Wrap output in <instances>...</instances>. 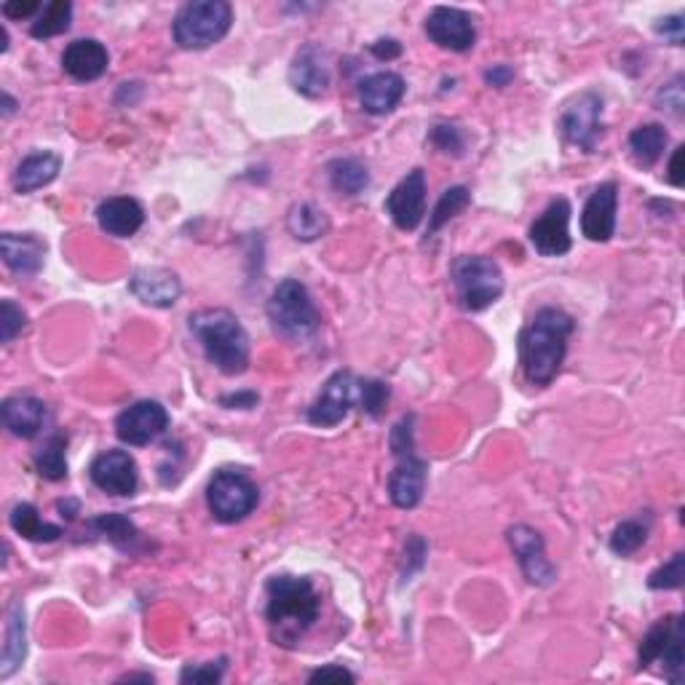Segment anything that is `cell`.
<instances>
[{
  "instance_id": "cell-44",
  "label": "cell",
  "mask_w": 685,
  "mask_h": 685,
  "mask_svg": "<svg viewBox=\"0 0 685 685\" xmlns=\"http://www.w3.org/2000/svg\"><path fill=\"white\" fill-rule=\"evenodd\" d=\"M308 683H357V675L340 664H327L313 670L311 675H308Z\"/></svg>"
},
{
  "instance_id": "cell-11",
  "label": "cell",
  "mask_w": 685,
  "mask_h": 685,
  "mask_svg": "<svg viewBox=\"0 0 685 685\" xmlns=\"http://www.w3.org/2000/svg\"><path fill=\"white\" fill-rule=\"evenodd\" d=\"M506 539L517 557L519 568H522L525 579L533 586H552L557 579V568L550 557H546V544L541 539L539 530H533L530 525H514L506 530Z\"/></svg>"
},
{
  "instance_id": "cell-7",
  "label": "cell",
  "mask_w": 685,
  "mask_h": 685,
  "mask_svg": "<svg viewBox=\"0 0 685 685\" xmlns=\"http://www.w3.org/2000/svg\"><path fill=\"white\" fill-rule=\"evenodd\" d=\"M683 641L685 626L683 616L672 613L656 621L648 632H645L641 643V654H637V664L641 670H648L650 664H664V677L672 685L685 683V659H683Z\"/></svg>"
},
{
  "instance_id": "cell-40",
  "label": "cell",
  "mask_w": 685,
  "mask_h": 685,
  "mask_svg": "<svg viewBox=\"0 0 685 685\" xmlns=\"http://www.w3.org/2000/svg\"><path fill=\"white\" fill-rule=\"evenodd\" d=\"M388 402V386L380 380H359V404L367 415L378 418Z\"/></svg>"
},
{
  "instance_id": "cell-28",
  "label": "cell",
  "mask_w": 685,
  "mask_h": 685,
  "mask_svg": "<svg viewBox=\"0 0 685 685\" xmlns=\"http://www.w3.org/2000/svg\"><path fill=\"white\" fill-rule=\"evenodd\" d=\"M667 140H670V137H667V131L661 124H643V127H637L630 134L632 158H635L641 167L650 169L656 161H659L661 153H664Z\"/></svg>"
},
{
  "instance_id": "cell-18",
  "label": "cell",
  "mask_w": 685,
  "mask_h": 685,
  "mask_svg": "<svg viewBox=\"0 0 685 685\" xmlns=\"http://www.w3.org/2000/svg\"><path fill=\"white\" fill-rule=\"evenodd\" d=\"M289 83L298 94L308 100H319L329 89V62L322 46L308 43L295 54L293 67H289Z\"/></svg>"
},
{
  "instance_id": "cell-25",
  "label": "cell",
  "mask_w": 685,
  "mask_h": 685,
  "mask_svg": "<svg viewBox=\"0 0 685 685\" xmlns=\"http://www.w3.org/2000/svg\"><path fill=\"white\" fill-rule=\"evenodd\" d=\"M404 89L408 86H404V78L399 73H375L359 86V102L370 116H386L402 102Z\"/></svg>"
},
{
  "instance_id": "cell-3",
  "label": "cell",
  "mask_w": 685,
  "mask_h": 685,
  "mask_svg": "<svg viewBox=\"0 0 685 685\" xmlns=\"http://www.w3.org/2000/svg\"><path fill=\"white\" fill-rule=\"evenodd\" d=\"M191 333L220 373L242 375L249 367V335L228 308H204L193 313Z\"/></svg>"
},
{
  "instance_id": "cell-36",
  "label": "cell",
  "mask_w": 685,
  "mask_h": 685,
  "mask_svg": "<svg viewBox=\"0 0 685 685\" xmlns=\"http://www.w3.org/2000/svg\"><path fill=\"white\" fill-rule=\"evenodd\" d=\"M645 541H648V525H643L641 519H624V522L616 525L613 535H610V550L621 557H630L641 550Z\"/></svg>"
},
{
  "instance_id": "cell-21",
  "label": "cell",
  "mask_w": 685,
  "mask_h": 685,
  "mask_svg": "<svg viewBox=\"0 0 685 685\" xmlns=\"http://www.w3.org/2000/svg\"><path fill=\"white\" fill-rule=\"evenodd\" d=\"M107 65H111V54L100 41L94 38H81V41H73L62 54V67L70 78L76 81L89 83L96 78L105 76Z\"/></svg>"
},
{
  "instance_id": "cell-41",
  "label": "cell",
  "mask_w": 685,
  "mask_h": 685,
  "mask_svg": "<svg viewBox=\"0 0 685 685\" xmlns=\"http://www.w3.org/2000/svg\"><path fill=\"white\" fill-rule=\"evenodd\" d=\"M431 145L442 153H453V156H461L464 153V134H461L458 127H450V124H437L431 129Z\"/></svg>"
},
{
  "instance_id": "cell-15",
  "label": "cell",
  "mask_w": 685,
  "mask_h": 685,
  "mask_svg": "<svg viewBox=\"0 0 685 685\" xmlns=\"http://www.w3.org/2000/svg\"><path fill=\"white\" fill-rule=\"evenodd\" d=\"M386 212L399 231H415L426 215V175L413 169L386 198Z\"/></svg>"
},
{
  "instance_id": "cell-14",
  "label": "cell",
  "mask_w": 685,
  "mask_h": 685,
  "mask_svg": "<svg viewBox=\"0 0 685 685\" xmlns=\"http://www.w3.org/2000/svg\"><path fill=\"white\" fill-rule=\"evenodd\" d=\"M570 204L568 198H555L544 215L530 225V244L539 255L559 257L570 253Z\"/></svg>"
},
{
  "instance_id": "cell-43",
  "label": "cell",
  "mask_w": 685,
  "mask_h": 685,
  "mask_svg": "<svg viewBox=\"0 0 685 685\" xmlns=\"http://www.w3.org/2000/svg\"><path fill=\"white\" fill-rule=\"evenodd\" d=\"M656 105L661 111H670L672 116H683V107H685V94H683V76H675L664 89L656 94Z\"/></svg>"
},
{
  "instance_id": "cell-30",
  "label": "cell",
  "mask_w": 685,
  "mask_h": 685,
  "mask_svg": "<svg viewBox=\"0 0 685 685\" xmlns=\"http://www.w3.org/2000/svg\"><path fill=\"white\" fill-rule=\"evenodd\" d=\"M327 175L335 191L346 193V196H359L370 185V169L359 158H335L329 161Z\"/></svg>"
},
{
  "instance_id": "cell-45",
  "label": "cell",
  "mask_w": 685,
  "mask_h": 685,
  "mask_svg": "<svg viewBox=\"0 0 685 685\" xmlns=\"http://www.w3.org/2000/svg\"><path fill=\"white\" fill-rule=\"evenodd\" d=\"M683 16H664V20H659V25H656V33L664 36L672 46H683Z\"/></svg>"
},
{
  "instance_id": "cell-4",
  "label": "cell",
  "mask_w": 685,
  "mask_h": 685,
  "mask_svg": "<svg viewBox=\"0 0 685 685\" xmlns=\"http://www.w3.org/2000/svg\"><path fill=\"white\" fill-rule=\"evenodd\" d=\"M266 311L273 329L287 340H308L322 327L319 308L313 306L306 284H300L298 279H284L271 293Z\"/></svg>"
},
{
  "instance_id": "cell-10",
  "label": "cell",
  "mask_w": 685,
  "mask_h": 685,
  "mask_svg": "<svg viewBox=\"0 0 685 685\" xmlns=\"http://www.w3.org/2000/svg\"><path fill=\"white\" fill-rule=\"evenodd\" d=\"M359 402V380L353 378V373L348 370H338L327 384L319 391L316 402L308 410V421L313 426L322 428H333L342 424L351 413L353 404Z\"/></svg>"
},
{
  "instance_id": "cell-24",
  "label": "cell",
  "mask_w": 685,
  "mask_h": 685,
  "mask_svg": "<svg viewBox=\"0 0 685 685\" xmlns=\"http://www.w3.org/2000/svg\"><path fill=\"white\" fill-rule=\"evenodd\" d=\"M96 222H100V228L107 236L129 238L134 236L142 228V222H145V209H142V204L137 202V198L113 196L100 204V209H96Z\"/></svg>"
},
{
  "instance_id": "cell-6",
  "label": "cell",
  "mask_w": 685,
  "mask_h": 685,
  "mask_svg": "<svg viewBox=\"0 0 685 685\" xmlns=\"http://www.w3.org/2000/svg\"><path fill=\"white\" fill-rule=\"evenodd\" d=\"M450 279L458 293L461 306L477 313L493 306L504 295V273L493 257L461 255L450 266Z\"/></svg>"
},
{
  "instance_id": "cell-8",
  "label": "cell",
  "mask_w": 685,
  "mask_h": 685,
  "mask_svg": "<svg viewBox=\"0 0 685 685\" xmlns=\"http://www.w3.org/2000/svg\"><path fill=\"white\" fill-rule=\"evenodd\" d=\"M260 490L247 471L242 469H220L209 479L207 504L217 522H242L257 509Z\"/></svg>"
},
{
  "instance_id": "cell-50",
  "label": "cell",
  "mask_w": 685,
  "mask_h": 685,
  "mask_svg": "<svg viewBox=\"0 0 685 685\" xmlns=\"http://www.w3.org/2000/svg\"><path fill=\"white\" fill-rule=\"evenodd\" d=\"M683 151H685V147H677L675 156H672V161H670V175H667V177H670V182H672V185H675V188H681V185H683V169H681Z\"/></svg>"
},
{
  "instance_id": "cell-39",
  "label": "cell",
  "mask_w": 685,
  "mask_h": 685,
  "mask_svg": "<svg viewBox=\"0 0 685 685\" xmlns=\"http://www.w3.org/2000/svg\"><path fill=\"white\" fill-rule=\"evenodd\" d=\"M27 327V313L14 300L0 302V342H11Z\"/></svg>"
},
{
  "instance_id": "cell-29",
  "label": "cell",
  "mask_w": 685,
  "mask_h": 685,
  "mask_svg": "<svg viewBox=\"0 0 685 685\" xmlns=\"http://www.w3.org/2000/svg\"><path fill=\"white\" fill-rule=\"evenodd\" d=\"M287 228L298 242H316L327 233L329 220L324 215V209H319L316 204L311 202H302L295 204L287 215Z\"/></svg>"
},
{
  "instance_id": "cell-16",
  "label": "cell",
  "mask_w": 685,
  "mask_h": 685,
  "mask_svg": "<svg viewBox=\"0 0 685 685\" xmlns=\"http://www.w3.org/2000/svg\"><path fill=\"white\" fill-rule=\"evenodd\" d=\"M91 482L107 495H134L140 484V471L137 461L127 450H105L91 464Z\"/></svg>"
},
{
  "instance_id": "cell-52",
  "label": "cell",
  "mask_w": 685,
  "mask_h": 685,
  "mask_svg": "<svg viewBox=\"0 0 685 685\" xmlns=\"http://www.w3.org/2000/svg\"><path fill=\"white\" fill-rule=\"evenodd\" d=\"M3 105H5V107H3L5 116H11V113H14V107H16V102L11 100V94H5V91H3Z\"/></svg>"
},
{
  "instance_id": "cell-22",
  "label": "cell",
  "mask_w": 685,
  "mask_h": 685,
  "mask_svg": "<svg viewBox=\"0 0 685 685\" xmlns=\"http://www.w3.org/2000/svg\"><path fill=\"white\" fill-rule=\"evenodd\" d=\"M0 413H3L5 428H9L14 437L33 439L43 428L49 410H46L43 399L33 397V393H16V397L5 399Z\"/></svg>"
},
{
  "instance_id": "cell-35",
  "label": "cell",
  "mask_w": 685,
  "mask_h": 685,
  "mask_svg": "<svg viewBox=\"0 0 685 685\" xmlns=\"http://www.w3.org/2000/svg\"><path fill=\"white\" fill-rule=\"evenodd\" d=\"M469 204H471L469 188H464V185L448 188V191L442 193V198L437 202V207H434L431 220H428V236H434V233H437L439 228L444 225V222H450L453 217H458L466 207H469Z\"/></svg>"
},
{
  "instance_id": "cell-46",
  "label": "cell",
  "mask_w": 685,
  "mask_h": 685,
  "mask_svg": "<svg viewBox=\"0 0 685 685\" xmlns=\"http://www.w3.org/2000/svg\"><path fill=\"white\" fill-rule=\"evenodd\" d=\"M257 402H260V397H257L255 391H238V393H225V397L220 399L222 408L228 410H253L257 408Z\"/></svg>"
},
{
  "instance_id": "cell-27",
  "label": "cell",
  "mask_w": 685,
  "mask_h": 685,
  "mask_svg": "<svg viewBox=\"0 0 685 685\" xmlns=\"http://www.w3.org/2000/svg\"><path fill=\"white\" fill-rule=\"evenodd\" d=\"M62 169V158L51 151H36L27 158H22V164L16 167L14 175V188L20 193H33L38 188H46L49 182L56 180Z\"/></svg>"
},
{
  "instance_id": "cell-23",
  "label": "cell",
  "mask_w": 685,
  "mask_h": 685,
  "mask_svg": "<svg viewBox=\"0 0 685 685\" xmlns=\"http://www.w3.org/2000/svg\"><path fill=\"white\" fill-rule=\"evenodd\" d=\"M3 262L20 276H36L43 268L46 244L36 233H3L0 236Z\"/></svg>"
},
{
  "instance_id": "cell-20",
  "label": "cell",
  "mask_w": 685,
  "mask_h": 685,
  "mask_svg": "<svg viewBox=\"0 0 685 685\" xmlns=\"http://www.w3.org/2000/svg\"><path fill=\"white\" fill-rule=\"evenodd\" d=\"M428 479V464L424 458H418L415 453L399 455L397 469L388 477V495H391V504L399 509H415L424 499Z\"/></svg>"
},
{
  "instance_id": "cell-17",
  "label": "cell",
  "mask_w": 685,
  "mask_h": 685,
  "mask_svg": "<svg viewBox=\"0 0 685 685\" xmlns=\"http://www.w3.org/2000/svg\"><path fill=\"white\" fill-rule=\"evenodd\" d=\"M616 212H619V185L613 180L603 182L581 212V233L595 244L610 242L616 233Z\"/></svg>"
},
{
  "instance_id": "cell-47",
  "label": "cell",
  "mask_w": 685,
  "mask_h": 685,
  "mask_svg": "<svg viewBox=\"0 0 685 685\" xmlns=\"http://www.w3.org/2000/svg\"><path fill=\"white\" fill-rule=\"evenodd\" d=\"M43 5L36 3V0H27V3H3V16H9V20H27V16H33L36 11H41Z\"/></svg>"
},
{
  "instance_id": "cell-13",
  "label": "cell",
  "mask_w": 685,
  "mask_h": 685,
  "mask_svg": "<svg viewBox=\"0 0 685 685\" xmlns=\"http://www.w3.org/2000/svg\"><path fill=\"white\" fill-rule=\"evenodd\" d=\"M426 36L428 41L437 43L444 51H469L477 41V27L466 11L450 9V5H437L426 16Z\"/></svg>"
},
{
  "instance_id": "cell-32",
  "label": "cell",
  "mask_w": 685,
  "mask_h": 685,
  "mask_svg": "<svg viewBox=\"0 0 685 685\" xmlns=\"http://www.w3.org/2000/svg\"><path fill=\"white\" fill-rule=\"evenodd\" d=\"M11 528H14L22 539L46 541V544H51V541H56L62 535V528L43 522L41 514H38L33 504H16L14 509H11Z\"/></svg>"
},
{
  "instance_id": "cell-49",
  "label": "cell",
  "mask_w": 685,
  "mask_h": 685,
  "mask_svg": "<svg viewBox=\"0 0 685 685\" xmlns=\"http://www.w3.org/2000/svg\"><path fill=\"white\" fill-rule=\"evenodd\" d=\"M373 54L378 56V60H397L399 54H402V43L393 41V38H384V41H375L373 43Z\"/></svg>"
},
{
  "instance_id": "cell-34",
  "label": "cell",
  "mask_w": 685,
  "mask_h": 685,
  "mask_svg": "<svg viewBox=\"0 0 685 685\" xmlns=\"http://www.w3.org/2000/svg\"><path fill=\"white\" fill-rule=\"evenodd\" d=\"M67 437L65 434H54V437L46 439V444L36 453V469L43 479L49 482H60L67 477Z\"/></svg>"
},
{
  "instance_id": "cell-5",
  "label": "cell",
  "mask_w": 685,
  "mask_h": 685,
  "mask_svg": "<svg viewBox=\"0 0 685 685\" xmlns=\"http://www.w3.org/2000/svg\"><path fill=\"white\" fill-rule=\"evenodd\" d=\"M233 25V9L225 0H196L177 11L175 41L185 51H204L220 43Z\"/></svg>"
},
{
  "instance_id": "cell-12",
  "label": "cell",
  "mask_w": 685,
  "mask_h": 685,
  "mask_svg": "<svg viewBox=\"0 0 685 685\" xmlns=\"http://www.w3.org/2000/svg\"><path fill=\"white\" fill-rule=\"evenodd\" d=\"M167 426L169 413L156 399H140L116 418L118 439L131 444V448H145V444L156 442L167 431Z\"/></svg>"
},
{
  "instance_id": "cell-51",
  "label": "cell",
  "mask_w": 685,
  "mask_h": 685,
  "mask_svg": "<svg viewBox=\"0 0 685 685\" xmlns=\"http://www.w3.org/2000/svg\"><path fill=\"white\" fill-rule=\"evenodd\" d=\"M134 681H140V683H153V675H124L121 677V683H134Z\"/></svg>"
},
{
  "instance_id": "cell-37",
  "label": "cell",
  "mask_w": 685,
  "mask_h": 685,
  "mask_svg": "<svg viewBox=\"0 0 685 685\" xmlns=\"http://www.w3.org/2000/svg\"><path fill=\"white\" fill-rule=\"evenodd\" d=\"M683 565H685L683 552L672 555L670 563H664L659 570H654V573H650V579H648L650 590H681L683 581H685Z\"/></svg>"
},
{
  "instance_id": "cell-19",
  "label": "cell",
  "mask_w": 685,
  "mask_h": 685,
  "mask_svg": "<svg viewBox=\"0 0 685 685\" xmlns=\"http://www.w3.org/2000/svg\"><path fill=\"white\" fill-rule=\"evenodd\" d=\"M129 289L137 300L153 308H171L182 295L180 276L169 268H140L131 273Z\"/></svg>"
},
{
  "instance_id": "cell-9",
  "label": "cell",
  "mask_w": 685,
  "mask_h": 685,
  "mask_svg": "<svg viewBox=\"0 0 685 685\" xmlns=\"http://www.w3.org/2000/svg\"><path fill=\"white\" fill-rule=\"evenodd\" d=\"M599 118H603V96L597 91H581L565 107L563 118H559V129H563V137L570 145L592 153L597 145L599 131H603Z\"/></svg>"
},
{
  "instance_id": "cell-42",
  "label": "cell",
  "mask_w": 685,
  "mask_h": 685,
  "mask_svg": "<svg viewBox=\"0 0 685 685\" xmlns=\"http://www.w3.org/2000/svg\"><path fill=\"white\" fill-rule=\"evenodd\" d=\"M426 555H428V546L426 541L421 539L418 533H413L408 539V544H404V563H402V579L408 581L410 576L418 573L421 568H424L426 563Z\"/></svg>"
},
{
  "instance_id": "cell-33",
  "label": "cell",
  "mask_w": 685,
  "mask_h": 685,
  "mask_svg": "<svg viewBox=\"0 0 685 685\" xmlns=\"http://www.w3.org/2000/svg\"><path fill=\"white\" fill-rule=\"evenodd\" d=\"M73 22V3L70 0H51L41 9L38 20L33 22L30 36L33 38H54L70 30Z\"/></svg>"
},
{
  "instance_id": "cell-26",
  "label": "cell",
  "mask_w": 685,
  "mask_h": 685,
  "mask_svg": "<svg viewBox=\"0 0 685 685\" xmlns=\"http://www.w3.org/2000/svg\"><path fill=\"white\" fill-rule=\"evenodd\" d=\"M5 643H3V661H0V681H9L22 667L27 656V624L25 608L22 603H11L9 616H5Z\"/></svg>"
},
{
  "instance_id": "cell-2",
  "label": "cell",
  "mask_w": 685,
  "mask_h": 685,
  "mask_svg": "<svg viewBox=\"0 0 685 685\" xmlns=\"http://www.w3.org/2000/svg\"><path fill=\"white\" fill-rule=\"evenodd\" d=\"M266 619L271 626L273 643L282 648H295L319 619L316 590L311 581L300 579V576H273L266 584Z\"/></svg>"
},
{
  "instance_id": "cell-48",
  "label": "cell",
  "mask_w": 685,
  "mask_h": 685,
  "mask_svg": "<svg viewBox=\"0 0 685 685\" xmlns=\"http://www.w3.org/2000/svg\"><path fill=\"white\" fill-rule=\"evenodd\" d=\"M484 81L495 86V89H504V86H509L514 81V70L509 65H495L493 70L484 73Z\"/></svg>"
},
{
  "instance_id": "cell-1",
  "label": "cell",
  "mask_w": 685,
  "mask_h": 685,
  "mask_svg": "<svg viewBox=\"0 0 685 685\" xmlns=\"http://www.w3.org/2000/svg\"><path fill=\"white\" fill-rule=\"evenodd\" d=\"M576 324L563 308L546 306L519 333V364L528 384L550 386L557 378L568 353V340Z\"/></svg>"
},
{
  "instance_id": "cell-38",
  "label": "cell",
  "mask_w": 685,
  "mask_h": 685,
  "mask_svg": "<svg viewBox=\"0 0 685 685\" xmlns=\"http://www.w3.org/2000/svg\"><path fill=\"white\" fill-rule=\"evenodd\" d=\"M225 670H228L225 656H222V659H217V661H204V664H188L185 670L180 672V683L212 685V683L222 681Z\"/></svg>"
},
{
  "instance_id": "cell-31",
  "label": "cell",
  "mask_w": 685,
  "mask_h": 685,
  "mask_svg": "<svg viewBox=\"0 0 685 685\" xmlns=\"http://www.w3.org/2000/svg\"><path fill=\"white\" fill-rule=\"evenodd\" d=\"M91 528L100 535H105L113 546H118V550L124 552H137L142 544L140 530H137L134 522L124 517V514H100V517L91 522Z\"/></svg>"
}]
</instances>
